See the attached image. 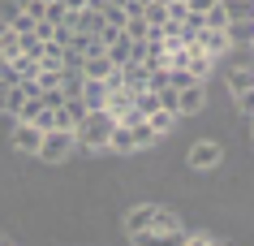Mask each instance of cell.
<instances>
[{
    "mask_svg": "<svg viewBox=\"0 0 254 246\" xmlns=\"http://www.w3.org/2000/svg\"><path fill=\"white\" fill-rule=\"evenodd\" d=\"M4 104H9V78H0V112H4Z\"/></svg>",
    "mask_w": 254,
    "mask_h": 246,
    "instance_id": "20",
    "label": "cell"
},
{
    "mask_svg": "<svg viewBox=\"0 0 254 246\" xmlns=\"http://www.w3.org/2000/svg\"><path fill=\"white\" fill-rule=\"evenodd\" d=\"M207 108V86L202 82H186L177 86V117H194V112Z\"/></svg>",
    "mask_w": 254,
    "mask_h": 246,
    "instance_id": "5",
    "label": "cell"
},
{
    "mask_svg": "<svg viewBox=\"0 0 254 246\" xmlns=\"http://www.w3.org/2000/svg\"><path fill=\"white\" fill-rule=\"evenodd\" d=\"M151 216H155V203H138V207H129V216H125V233L134 238V233L151 229Z\"/></svg>",
    "mask_w": 254,
    "mask_h": 246,
    "instance_id": "8",
    "label": "cell"
},
{
    "mask_svg": "<svg viewBox=\"0 0 254 246\" xmlns=\"http://www.w3.org/2000/svg\"><path fill=\"white\" fill-rule=\"evenodd\" d=\"M9 143H13V151H22V156H35V151H39V143H43L39 121H22V117H17V121H13V134H9Z\"/></svg>",
    "mask_w": 254,
    "mask_h": 246,
    "instance_id": "4",
    "label": "cell"
},
{
    "mask_svg": "<svg viewBox=\"0 0 254 246\" xmlns=\"http://www.w3.org/2000/svg\"><path fill=\"white\" fill-rule=\"evenodd\" d=\"M104 52L112 56V61H117V65H125V61H129V35H125V30H121V35H117V39H112V43H108Z\"/></svg>",
    "mask_w": 254,
    "mask_h": 246,
    "instance_id": "14",
    "label": "cell"
},
{
    "mask_svg": "<svg viewBox=\"0 0 254 246\" xmlns=\"http://www.w3.org/2000/svg\"><path fill=\"white\" fill-rule=\"evenodd\" d=\"M82 104L86 108H104L108 104V82L104 78H82Z\"/></svg>",
    "mask_w": 254,
    "mask_h": 246,
    "instance_id": "7",
    "label": "cell"
},
{
    "mask_svg": "<svg viewBox=\"0 0 254 246\" xmlns=\"http://www.w3.org/2000/svg\"><path fill=\"white\" fill-rule=\"evenodd\" d=\"M220 9L228 13V22H241V17H254V0H220Z\"/></svg>",
    "mask_w": 254,
    "mask_h": 246,
    "instance_id": "11",
    "label": "cell"
},
{
    "mask_svg": "<svg viewBox=\"0 0 254 246\" xmlns=\"http://www.w3.org/2000/svg\"><path fill=\"white\" fill-rule=\"evenodd\" d=\"M220 160H224V151H220L215 138H198V143L186 151V164L194 173H211V168H220Z\"/></svg>",
    "mask_w": 254,
    "mask_h": 246,
    "instance_id": "3",
    "label": "cell"
},
{
    "mask_svg": "<svg viewBox=\"0 0 254 246\" xmlns=\"http://www.w3.org/2000/svg\"><path fill=\"white\" fill-rule=\"evenodd\" d=\"M108 4H117V9H125V4H129V0H108ZM125 13H129V9H125Z\"/></svg>",
    "mask_w": 254,
    "mask_h": 246,
    "instance_id": "22",
    "label": "cell"
},
{
    "mask_svg": "<svg viewBox=\"0 0 254 246\" xmlns=\"http://www.w3.org/2000/svg\"><path fill=\"white\" fill-rule=\"evenodd\" d=\"M198 48H202L207 56H211V61H220V56H224L228 48H233V43H228V35H224V30L202 26V30H198Z\"/></svg>",
    "mask_w": 254,
    "mask_h": 246,
    "instance_id": "6",
    "label": "cell"
},
{
    "mask_svg": "<svg viewBox=\"0 0 254 246\" xmlns=\"http://www.w3.org/2000/svg\"><path fill=\"white\" fill-rule=\"evenodd\" d=\"M233 104H237L246 117H254V86H250V91H241V95H233Z\"/></svg>",
    "mask_w": 254,
    "mask_h": 246,
    "instance_id": "18",
    "label": "cell"
},
{
    "mask_svg": "<svg viewBox=\"0 0 254 246\" xmlns=\"http://www.w3.org/2000/svg\"><path fill=\"white\" fill-rule=\"evenodd\" d=\"M4 242H9V233H4V229H0V246H4Z\"/></svg>",
    "mask_w": 254,
    "mask_h": 246,
    "instance_id": "23",
    "label": "cell"
},
{
    "mask_svg": "<svg viewBox=\"0 0 254 246\" xmlns=\"http://www.w3.org/2000/svg\"><path fill=\"white\" fill-rule=\"evenodd\" d=\"M13 4H17V9H26V4H30V0H13Z\"/></svg>",
    "mask_w": 254,
    "mask_h": 246,
    "instance_id": "24",
    "label": "cell"
},
{
    "mask_svg": "<svg viewBox=\"0 0 254 246\" xmlns=\"http://www.w3.org/2000/svg\"><path fill=\"white\" fill-rule=\"evenodd\" d=\"M65 17H69L65 0H48V9H43V22H52V26H65Z\"/></svg>",
    "mask_w": 254,
    "mask_h": 246,
    "instance_id": "15",
    "label": "cell"
},
{
    "mask_svg": "<svg viewBox=\"0 0 254 246\" xmlns=\"http://www.w3.org/2000/svg\"><path fill=\"white\" fill-rule=\"evenodd\" d=\"M228 43H254V17H241V22H228L224 26Z\"/></svg>",
    "mask_w": 254,
    "mask_h": 246,
    "instance_id": "9",
    "label": "cell"
},
{
    "mask_svg": "<svg viewBox=\"0 0 254 246\" xmlns=\"http://www.w3.org/2000/svg\"><path fill=\"white\" fill-rule=\"evenodd\" d=\"M121 30H125L129 39H151V22H147V17H142V13H129V17H125V26H121Z\"/></svg>",
    "mask_w": 254,
    "mask_h": 246,
    "instance_id": "12",
    "label": "cell"
},
{
    "mask_svg": "<svg viewBox=\"0 0 254 246\" xmlns=\"http://www.w3.org/2000/svg\"><path fill=\"white\" fill-rule=\"evenodd\" d=\"M17 52H22V35H13V30H4V35H0V56H4V61H13Z\"/></svg>",
    "mask_w": 254,
    "mask_h": 246,
    "instance_id": "16",
    "label": "cell"
},
{
    "mask_svg": "<svg viewBox=\"0 0 254 246\" xmlns=\"http://www.w3.org/2000/svg\"><path fill=\"white\" fill-rule=\"evenodd\" d=\"M108 0H86V9H104Z\"/></svg>",
    "mask_w": 254,
    "mask_h": 246,
    "instance_id": "21",
    "label": "cell"
},
{
    "mask_svg": "<svg viewBox=\"0 0 254 246\" xmlns=\"http://www.w3.org/2000/svg\"><path fill=\"white\" fill-rule=\"evenodd\" d=\"M78 151V138H73V130H43V143H39V156L43 164H65L69 156Z\"/></svg>",
    "mask_w": 254,
    "mask_h": 246,
    "instance_id": "2",
    "label": "cell"
},
{
    "mask_svg": "<svg viewBox=\"0 0 254 246\" xmlns=\"http://www.w3.org/2000/svg\"><path fill=\"white\" fill-rule=\"evenodd\" d=\"M112 125L117 117L108 108H86L73 125V138H78V147H91V151H104L108 147V134H112Z\"/></svg>",
    "mask_w": 254,
    "mask_h": 246,
    "instance_id": "1",
    "label": "cell"
},
{
    "mask_svg": "<svg viewBox=\"0 0 254 246\" xmlns=\"http://www.w3.org/2000/svg\"><path fill=\"white\" fill-rule=\"evenodd\" d=\"M254 86V69H233L228 74V95H241V91H250Z\"/></svg>",
    "mask_w": 254,
    "mask_h": 246,
    "instance_id": "13",
    "label": "cell"
},
{
    "mask_svg": "<svg viewBox=\"0 0 254 246\" xmlns=\"http://www.w3.org/2000/svg\"><path fill=\"white\" fill-rule=\"evenodd\" d=\"M186 4H190V13H207V9H215L220 0H186Z\"/></svg>",
    "mask_w": 254,
    "mask_h": 246,
    "instance_id": "19",
    "label": "cell"
},
{
    "mask_svg": "<svg viewBox=\"0 0 254 246\" xmlns=\"http://www.w3.org/2000/svg\"><path fill=\"white\" fill-rule=\"evenodd\" d=\"M147 125L164 138V134H168V130L177 125V112H173V108H155V112H147Z\"/></svg>",
    "mask_w": 254,
    "mask_h": 246,
    "instance_id": "10",
    "label": "cell"
},
{
    "mask_svg": "<svg viewBox=\"0 0 254 246\" xmlns=\"http://www.w3.org/2000/svg\"><path fill=\"white\" fill-rule=\"evenodd\" d=\"M9 30H13V35H35V17H26V13H17L13 22H9Z\"/></svg>",
    "mask_w": 254,
    "mask_h": 246,
    "instance_id": "17",
    "label": "cell"
}]
</instances>
